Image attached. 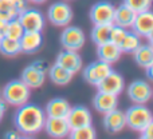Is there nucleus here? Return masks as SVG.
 I'll return each mask as SVG.
<instances>
[{"instance_id": "25", "label": "nucleus", "mask_w": 153, "mask_h": 139, "mask_svg": "<svg viewBox=\"0 0 153 139\" xmlns=\"http://www.w3.org/2000/svg\"><path fill=\"white\" fill-rule=\"evenodd\" d=\"M113 28V23L110 24H97L91 29V39L95 44H103L110 42V34Z\"/></svg>"}, {"instance_id": "26", "label": "nucleus", "mask_w": 153, "mask_h": 139, "mask_svg": "<svg viewBox=\"0 0 153 139\" xmlns=\"http://www.w3.org/2000/svg\"><path fill=\"white\" fill-rule=\"evenodd\" d=\"M141 46V38L138 36L137 34H134V32H126V35H125L124 40H122L121 43H120V50H121V52H129V54H133L136 50H137L138 47Z\"/></svg>"}, {"instance_id": "33", "label": "nucleus", "mask_w": 153, "mask_h": 139, "mask_svg": "<svg viewBox=\"0 0 153 139\" xmlns=\"http://www.w3.org/2000/svg\"><path fill=\"white\" fill-rule=\"evenodd\" d=\"M141 132H143V137H146V138H149V139H153V122H152V123H149L148 126H146Z\"/></svg>"}, {"instance_id": "10", "label": "nucleus", "mask_w": 153, "mask_h": 139, "mask_svg": "<svg viewBox=\"0 0 153 139\" xmlns=\"http://www.w3.org/2000/svg\"><path fill=\"white\" fill-rule=\"evenodd\" d=\"M111 66L109 63H105L102 60H97L90 63L89 66L85 68L83 71V78L86 82H89L90 84H94L97 86L106 75L111 72Z\"/></svg>"}, {"instance_id": "31", "label": "nucleus", "mask_w": 153, "mask_h": 139, "mask_svg": "<svg viewBox=\"0 0 153 139\" xmlns=\"http://www.w3.org/2000/svg\"><path fill=\"white\" fill-rule=\"evenodd\" d=\"M128 29L126 28H122V27L118 26H114L113 24V28H111V34H110V42L114 43V44L120 46V43L124 40L125 35H126Z\"/></svg>"}, {"instance_id": "3", "label": "nucleus", "mask_w": 153, "mask_h": 139, "mask_svg": "<svg viewBox=\"0 0 153 139\" xmlns=\"http://www.w3.org/2000/svg\"><path fill=\"white\" fill-rule=\"evenodd\" d=\"M126 126L132 130L143 131L149 123H152V113L144 104H134L125 113Z\"/></svg>"}, {"instance_id": "35", "label": "nucleus", "mask_w": 153, "mask_h": 139, "mask_svg": "<svg viewBox=\"0 0 153 139\" xmlns=\"http://www.w3.org/2000/svg\"><path fill=\"white\" fill-rule=\"evenodd\" d=\"M5 26H7V21L0 19V39L5 36Z\"/></svg>"}, {"instance_id": "27", "label": "nucleus", "mask_w": 153, "mask_h": 139, "mask_svg": "<svg viewBox=\"0 0 153 139\" xmlns=\"http://www.w3.org/2000/svg\"><path fill=\"white\" fill-rule=\"evenodd\" d=\"M0 52L4 54L7 56H13L22 52L20 50V43L16 39H11V38H1L0 39Z\"/></svg>"}, {"instance_id": "5", "label": "nucleus", "mask_w": 153, "mask_h": 139, "mask_svg": "<svg viewBox=\"0 0 153 139\" xmlns=\"http://www.w3.org/2000/svg\"><path fill=\"white\" fill-rule=\"evenodd\" d=\"M18 20L27 32H42L45 28V16L38 10H24L19 13Z\"/></svg>"}, {"instance_id": "18", "label": "nucleus", "mask_w": 153, "mask_h": 139, "mask_svg": "<svg viewBox=\"0 0 153 139\" xmlns=\"http://www.w3.org/2000/svg\"><path fill=\"white\" fill-rule=\"evenodd\" d=\"M70 108H71V106L66 99L54 98L47 103L45 114L46 116H50V118H66Z\"/></svg>"}, {"instance_id": "28", "label": "nucleus", "mask_w": 153, "mask_h": 139, "mask_svg": "<svg viewBox=\"0 0 153 139\" xmlns=\"http://www.w3.org/2000/svg\"><path fill=\"white\" fill-rule=\"evenodd\" d=\"M23 34H24V28L22 27V24H20V21L18 20V18L12 19V20H10L7 23V26H5V36L7 38L19 40L22 36H23Z\"/></svg>"}, {"instance_id": "24", "label": "nucleus", "mask_w": 153, "mask_h": 139, "mask_svg": "<svg viewBox=\"0 0 153 139\" xmlns=\"http://www.w3.org/2000/svg\"><path fill=\"white\" fill-rule=\"evenodd\" d=\"M73 75H74V74L65 70L63 67L58 66L56 63L54 64V66H51L50 70H48V76H50V79L55 84H58V86H66L67 83H70V80L73 79Z\"/></svg>"}, {"instance_id": "14", "label": "nucleus", "mask_w": 153, "mask_h": 139, "mask_svg": "<svg viewBox=\"0 0 153 139\" xmlns=\"http://www.w3.org/2000/svg\"><path fill=\"white\" fill-rule=\"evenodd\" d=\"M97 87H98V91L118 96L122 92V90H124V79H122V76L118 72L111 71L109 75H106L97 84Z\"/></svg>"}, {"instance_id": "8", "label": "nucleus", "mask_w": 153, "mask_h": 139, "mask_svg": "<svg viewBox=\"0 0 153 139\" xmlns=\"http://www.w3.org/2000/svg\"><path fill=\"white\" fill-rule=\"evenodd\" d=\"M132 29L134 34H137L140 38H148L152 39L153 34V13L149 11L136 13V18L133 20Z\"/></svg>"}, {"instance_id": "7", "label": "nucleus", "mask_w": 153, "mask_h": 139, "mask_svg": "<svg viewBox=\"0 0 153 139\" xmlns=\"http://www.w3.org/2000/svg\"><path fill=\"white\" fill-rule=\"evenodd\" d=\"M85 40H86V38H85L83 31L79 27L75 26L66 27L61 35V43L65 50H70V51L81 50L85 44Z\"/></svg>"}, {"instance_id": "30", "label": "nucleus", "mask_w": 153, "mask_h": 139, "mask_svg": "<svg viewBox=\"0 0 153 139\" xmlns=\"http://www.w3.org/2000/svg\"><path fill=\"white\" fill-rule=\"evenodd\" d=\"M124 4L136 13L149 11L152 7V0H124Z\"/></svg>"}, {"instance_id": "29", "label": "nucleus", "mask_w": 153, "mask_h": 139, "mask_svg": "<svg viewBox=\"0 0 153 139\" xmlns=\"http://www.w3.org/2000/svg\"><path fill=\"white\" fill-rule=\"evenodd\" d=\"M69 138L70 139H95L97 134H95V130L93 129V126L90 124V126L70 130Z\"/></svg>"}, {"instance_id": "36", "label": "nucleus", "mask_w": 153, "mask_h": 139, "mask_svg": "<svg viewBox=\"0 0 153 139\" xmlns=\"http://www.w3.org/2000/svg\"><path fill=\"white\" fill-rule=\"evenodd\" d=\"M19 137H20V135L16 131H8L7 134H5V139H18Z\"/></svg>"}, {"instance_id": "12", "label": "nucleus", "mask_w": 153, "mask_h": 139, "mask_svg": "<svg viewBox=\"0 0 153 139\" xmlns=\"http://www.w3.org/2000/svg\"><path fill=\"white\" fill-rule=\"evenodd\" d=\"M43 130H46V132L54 139H63L69 137L70 134V127L67 124L66 118H50V116H47Z\"/></svg>"}, {"instance_id": "6", "label": "nucleus", "mask_w": 153, "mask_h": 139, "mask_svg": "<svg viewBox=\"0 0 153 139\" xmlns=\"http://www.w3.org/2000/svg\"><path fill=\"white\" fill-rule=\"evenodd\" d=\"M114 5L109 1H98L90 8L89 18L94 26L97 24H110L113 23Z\"/></svg>"}, {"instance_id": "38", "label": "nucleus", "mask_w": 153, "mask_h": 139, "mask_svg": "<svg viewBox=\"0 0 153 139\" xmlns=\"http://www.w3.org/2000/svg\"><path fill=\"white\" fill-rule=\"evenodd\" d=\"M18 139H32V138H30V137H19Z\"/></svg>"}, {"instance_id": "4", "label": "nucleus", "mask_w": 153, "mask_h": 139, "mask_svg": "<svg viewBox=\"0 0 153 139\" xmlns=\"http://www.w3.org/2000/svg\"><path fill=\"white\" fill-rule=\"evenodd\" d=\"M47 18L56 27H66L73 19V10L67 3L56 1L48 7Z\"/></svg>"}, {"instance_id": "9", "label": "nucleus", "mask_w": 153, "mask_h": 139, "mask_svg": "<svg viewBox=\"0 0 153 139\" xmlns=\"http://www.w3.org/2000/svg\"><path fill=\"white\" fill-rule=\"evenodd\" d=\"M128 95L136 104H145L152 98V87L145 80H134L128 87Z\"/></svg>"}, {"instance_id": "11", "label": "nucleus", "mask_w": 153, "mask_h": 139, "mask_svg": "<svg viewBox=\"0 0 153 139\" xmlns=\"http://www.w3.org/2000/svg\"><path fill=\"white\" fill-rule=\"evenodd\" d=\"M66 121L70 130L90 126L91 124V114H90L89 108H86L85 106H75V107L70 108Z\"/></svg>"}, {"instance_id": "19", "label": "nucleus", "mask_w": 153, "mask_h": 139, "mask_svg": "<svg viewBox=\"0 0 153 139\" xmlns=\"http://www.w3.org/2000/svg\"><path fill=\"white\" fill-rule=\"evenodd\" d=\"M126 126L125 121V113L120 110H113L110 113L105 114L103 116V127L109 132H118Z\"/></svg>"}, {"instance_id": "13", "label": "nucleus", "mask_w": 153, "mask_h": 139, "mask_svg": "<svg viewBox=\"0 0 153 139\" xmlns=\"http://www.w3.org/2000/svg\"><path fill=\"white\" fill-rule=\"evenodd\" d=\"M27 8L26 0H0V19L10 21L16 19L19 13Z\"/></svg>"}, {"instance_id": "17", "label": "nucleus", "mask_w": 153, "mask_h": 139, "mask_svg": "<svg viewBox=\"0 0 153 139\" xmlns=\"http://www.w3.org/2000/svg\"><path fill=\"white\" fill-rule=\"evenodd\" d=\"M20 43V50L22 52L26 54H34L42 47L43 36L42 32H27L24 31L23 36L19 39Z\"/></svg>"}, {"instance_id": "37", "label": "nucleus", "mask_w": 153, "mask_h": 139, "mask_svg": "<svg viewBox=\"0 0 153 139\" xmlns=\"http://www.w3.org/2000/svg\"><path fill=\"white\" fill-rule=\"evenodd\" d=\"M28 1H32V3H43L46 0H28Z\"/></svg>"}, {"instance_id": "23", "label": "nucleus", "mask_w": 153, "mask_h": 139, "mask_svg": "<svg viewBox=\"0 0 153 139\" xmlns=\"http://www.w3.org/2000/svg\"><path fill=\"white\" fill-rule=\"evenodd\" d=\"M136 63L143 68H148L153 66V48L151 44H141L137 50L133 52Z\"/></svg>"}, {"instance_id": "22", "label": "nucleus", "mask_w": 153, "mask_h": 139, "mask_svg": "<svg viewBox=\"0 0 153 139\" xmlns=\"http://www.w3.org/2000/svg\"><path fill=\"white\" fill-rule=\"evenodd\" d=\"M46 79V74L42 72L40 70L35 68L34 66H28L24 68L23 74H22V80L30 87V88H39L43 86Z\"/></svg>"}, {"instance_id": "32", "label": "nucleus", "mask_w": 153, "mask_h": 139, "mask_svg": "<svg viewBox=\"0 0 153 139\" xmlns=\"http://www.w3.org/2000/svg\"><path fill=\"white\" fill-rule=\"evenodd\" d=\"M32 66H34L35 68L40 70L42 72H45V74H46V71H47V62H45V60H36V62L32 63Z\"/></svg>"}, {"instance_id": "39", "label": "nucleus", "mask_w": 153, "mask_h": 139, "mask_svg": "<svg viewBox=\"0 0 153 139\" xmlns=\"http://www.w3.org/2000/svg\"><path fill=\"white\" fill-rule=\"evenodd\" d=\"M140 139H149V138H146V137H141Z\"/></svg>"}, {"instance_id": "15", "label": "nucleus", "mask_w": 153, "mask_h": 139, "mask_svg": "<svg viewBox=\"0 0 153 139\" xmlns=\"http://www.w3.org/2000/svg\"><path fill=\"white\" fill-rule=\"evenodd\" d=\"M56 64L63 67L65 70L70 71L71 74H75L81 70L82 67V59L78 55L76 51L63 50L58 56H56Z\"/></svg>"}, {"instance_id": "2", "label": "nucleus", "mask_w": 153, "mask_h": 139, "mask_svg": "<svg viewBox=\"0 0 153 139\" xmlns=\"http://www.w3.org/2000/svg\"><path fill=\"white\" fill-rule=\"evenodd\" d=\"M30 94H31L30 87L22 79L20 80H11L1 90L3 100L15 107L26 104L30 99Z\"/></svg>"}, {"instance_id": "21", "label": "nucleus", "mask_w": 153, "mask_h": 139, "mask_svg": "<svg viewBox=\"0 0 153 139\" xmlns=\"http://www.w3.org/2000/svg\"><path fill=\"white\" fill-rule=\"evenodd\" d=\"M136 18V12L132 11L129 7L122 3L117 8H114V16H113V24L114 26L122 27V28H128L132 27L133 20Z\"/></svg>"}, {"instance_id": "20", "label": "nucleus", "mask_w": 153, "mask_h": 139, "mask_svg": "<svg viewBox=\"0 0 153 139\" xmlns=\"http://www.w3.org/2000/svg\"><path fill=\"white\" fill-rule=\"evenodd\" d=\"M97 54H98V60H102V62H105V63L113 64L120 60L122 52L117 44H114V43H111V42H108V43H103V44L98 46Z\"/></svg>"}, {"instance_id": "40", "label": "nucleus", "mask_w": 153, "mask_h": 139, "mask_svg": "<svg viewBox=\"0 0 153 139\" xmlns=\"http://www.w3.org/2000/svg\"><path fill=\"white\" fill-rule=\"evenodd\" d=\"M0 96H1V90H0Z\"/></svg>"}, {"instance_id": "1", "label": "nucleus", "mask_w": 153, "mask_h": 139, "mask_svg": "<svg viewBox=\"0 0 153 139\" xmlns=\"http://www.w3.org/2000/svg\"><path fill=\"white\" fill-rule=\"evenodd\" d=\"M46 118L47 116L43 108L32 103H26L18 107L15 116H13V123L20 132L32 135L43 130Z\"/></svg>"}, {"instance_id": "34", "label": "nucleus", "mask_w": 153, "mask_h": 139, "mask_svg": "<svg viewBox=\"0 0 153 139\" xmlns=\"http://www.w3.org/2000/svg\"><path fill=\"white\" fill-rule=\"evenodd\" d=\"M5 102L3 100V98L0 96V121L3 119V116H4V114H5Z\"/></svg>"}, {"instance_id": "16", "label": "nucleus", "mask_w": 153, "mask_h": 139, "mask_svg": "<svg viewBox=\"0 0 153 139\" xmlns=\"http://www.w3.org/2000/svg\"><path fill=\"white\" fill-rule=\"evenodd\" d=\"M93 104H94V108L98 113L105 115V114L110 113V111L117 108V106H118V96L98 91V94L93 99Z\"/></svg>"}]
</instances>
